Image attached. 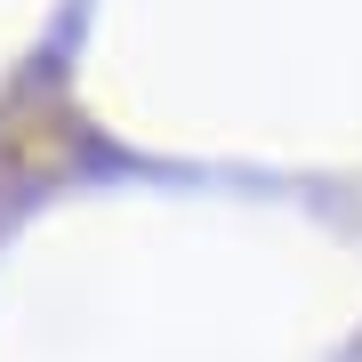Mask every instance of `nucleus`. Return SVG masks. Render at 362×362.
<instances>
[]
</instances>
